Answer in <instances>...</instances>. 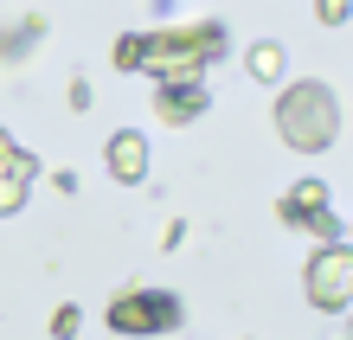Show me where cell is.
Instances as JSON below:
<instances>
[{"label": "cell", "instance_id": "obj_6", "mask_svg": "<svg viewBox=\"0 0 353 340\" xmlns=\"http://www.w3.org/2000/svg\"><path fill=\"white\" fill-rule=\"evenodd\" d=\"M205 103H212V97H205V83H161V90H154V110H161V122H174V129H180V122H193Z\"/></svg>", "mask_w": 353, "mask_h": 340}, {"label": "cell", "instance_id": "obj_4", "mask_svg": "<svg viewBox=\"0 0 353 340\" xmlns=\"http://www.w3.org/2000/svg\"><path fill=\"white\" fill-rule=\"evenodd\" d=\"M180 328V302L161 289H129L110 302V334H168Z\"/></svg>", "mask_w": 353, "mask_h": 340}, {"label": "cell", "instance_id": "obj_11", "mask_svg": "<svg viewBox=\"0 0 353 340\" xmlns=\"http://www.w3.org/2000/svg\"><path fill=\"white\" fill-rule=\"evenodd\" d=\"M52 334H58V340H71V334H77V308H71V302L52 314Z\"/></svg>", "mask_w": 353, "mask_h": 340}, {"label": "cell", "instance_id": "obj_7", "mask_svg": "<svg viewBox=\"0 0 353 340\" xmlns=\"http://www.w3.org/2000/svg\"><path fill=\"white\" fill-rule=\"evenodd\" d=\"M321 212H327V186H321V180H296V186L283 193V219H289V225L308 231V219H321Z\"/></svg>", "mask_w": 353, "mask_h": 340}, {"label": "cell", "instance_id": "obj_3", "mask_svg": "<svg viewBox=\"0 0 353 340\" xmlns=\"http://www.w3.org/2000/svg\"><path fill=\"white\" fill-rule=\"evenodd\" d=\"M302 283H308V308L341 314V308L353 302V244H315Z\"/></svg>", "mask_w": 353, "mask_h": 340}, {"label": "cell", "instance_id": "obj_2", "mask_svg": "<svg viewBox=\"0 0 353 340\" xmlns=\"http://www.w3.org/2000/svg\"><path fill=\"white\" fill-rule=\"evenodd\" d=\"M276 135L296 148V154H321V148H334V135H341V103H334V90H327L321 77L289 83V90L276 97Z\"/></svg>", "mask_w": 353, "mask_h": 340}, {"label": "cell", "instance_id": "obj_5", "mask_svg": "<svg viewBox=\"0 0 353 340\" xmlns=\"http://www.w3.org/2000/svg\"><path fill=\"white\" fill-rule=\"evenodd\" d=\"M103 161H110V174H116L122 186H141V180H148V135L116 129L110 148H103Z\"/></svg>", "mask_w": 353, "mask_h": 340}, {"label": "cell", "instance_id": "obj_14", "mask_svg": "<svg viewBox=\"0 0 353 340\" xmlns=\"http://www.w3.org/2000/svg\"><path fill=\"white\" fill-rule=\"evenodd\" d=\"M341 340H347V334H341Z\"/></svg>", "mask_w": 353, "mask_h": 340}, {"label": "cell", "instance_id": "obj_12", "mask_svg": "<svg viewBox=\"0 0 353 340\" xmlns=\"http://www.w3.org/2000/svg\"><path fill=\"white\" fill-rule=\"evenodd\" d=\"M13 154H19V148H13V135L0 129V161H13Z\"/></svg>", "mask_w": 353, "mask_h": 340}, {"label": "cell", "instance_id": "obj_8", "mask_svg": "<svg viewBox=\"0 0 353 340\" xmlns=\"http://www.w3.org/2000/svg\"><path fill=\"white\" fill-rule=\"evenodd\" d=\"M26 180H32V154H26V148H19L13 161H0V219L26 206Z\"/></svg>", "mask_w": 353, "mask_h": 340}, {"label": "cell", "instance_id": "obj_1", "mask_svg": "<svg viewBox=\"0 0 353 340\" xmlns=\"http://www.w3.org/2000/svg\"><path fill=\"white\" fill-rule=\"evenodd\" d=\"M219 52H225V26L219 19H193V26H174V32H129L116 46V65L148 71L154 83H199Z\"/></svg>", "mask_w": 353, "mask_h": 340}, {"label": "cell", "instance_id": "obj_9", "mask_svg": "<svg viewBox=\"0 0 353 340\" xmlns=\"http://www.w3.org/2000/svg\"><path fill=\"white\" fill-rule=\"evenodd\" d=\"M244 71H251L257 83H276L283 77V46H276V39H257V46L244 52Z\"/></svg>", "mask_w": 353, "mask_h": 340}, {"label": "cell", "instance_id": "obj_10", "mask_svg": "<svg viewBox=\"0 0 353 340\" xmlns=\"http://www.w3.org/2000/svg\"><path fill=\"white\" fill-rule=\"evenodd\" d=\"M315 13H321V26H347L353 0H315Z\"/></svg>", "mask_w": 353, "mask_h": 340}, {"label": "cell", "instance_id": "obj_13", "mask_svg": "<svg viewBox=\"0 0 353 340\" xmlns=\"http://www.w3.org/2000/svg\"><path fill=\"white\" fill-rule=\"evenodd\" d=\"M347 238H353V225H347Z\"/></svg>", "mask_w": 353, "mask_h": 340}]
</instances>
